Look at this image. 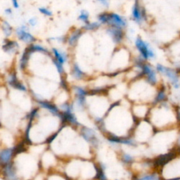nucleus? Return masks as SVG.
Here are the masks:
<instances>
[{
    "label": "nucleus",
    "instance_id": "1",
    "mask_svg": "<svg viewBox=\"0 0 180 180\" xmlns=\"http://www.w3.org/2000/svg\"><path fill=\"white\" fill-rule=\"evenodd\" d=\"M156 105V108L149 111L150 121L154 126H156V128H167L170 124L172 125L174 122H178L177 113L174 114L172 112V109H171L170 106L166 101L157 103Z\"/></svg>",
    "mask_w": 180,
    "mask_h": 180
},
{
    "label": "nucleus",
    "instance_id": "2",
    "mask_svg": "<svg viewBox=\"0 0 180 180\" xmlns=\"http://www.w3.org/2000/svg\"><path fill=\"white\" fill-rule=\"evenodd\" d=\"M174 158L163 166V178L168 179V180L180 179V158L175 160Z\"/></svg>",
    "mask_w": 180,
    "mask_h": 180
},
{
    "label": "nucleus",
    "instance_id": "3",
    "mask_svg": "<svg viewBox=\"0 0 180 180\" xmlns=\"http://www.w3.org/2000/svg\"><path fill=\"white\" fill-rule=\"evenodd\" d=\"M135 47L141 57L146 61L148 60L153 59L156 57L155 52L151 47L148 42L144 41L142 38L137 37L135 40Z\"/></svg>",
    "mask_w": 180,
    "mask_h": 180
},
{
    "label": "nucleus",
    "instance_id": "4",
    "mask_svg": "<svg viewBox=\"0 0 180 180\" xmlns=\"http://www.w3.org/2000/svg\"><path fill=\"white\" fill-rule=\"evenodd\" d=\"M17 39L27 45L36 42V38L30 32L27 24H22L15 30Z\"/></svg>",
    "mask_w": 180,
    "mask_h": 180
},
{
    "label": "nucleus",
    "instance_id": "5",
    "mask_svg": "<svg viewBox=\"0 0 180 180\" xmlns=\"http://www.w3.org/2000/svg\"><path fill=\"white\" fill-rule=\"evenodd\" d=\"M81 136L86 142L90 144L94 147H96L99 144V139L96 132L92 128L88 127H82L81 129Z\"/></svg>",
    "mask_w": 180,
    "mask_h": 180
},
{
    "label": "nucleus",
    "instance_id": "6",
    "mask_svg": "<svg viewBox=\"0 0 180 180\" xmlns=\"http://www.w3.org/2000/svg\"><path fill=\"white\" fill-rule=\"evenodd\" d=\"M132 19L138 24H141L147 19V14L145 9L141 6L139 1H136L132 8Z\"/></svg>",
    "mask_w": 180,
    "mask_h": 180
},
{
    "label": "nucleus",
    "instance_id": "7",
    "mask_svg": "<svg viewBox=\"0 0 180 180\" xmlns=\"http://www.w3.org/2000/svg\"><path fill=\"white\" fill-rule=\"evenodd\" d=\"M165 77L168 78L169 82H170L174 90H179L180 89V80L179 77V73L177 71L176 69L174 68L166 67L163 73Z\"/></svg>",
    "mask_w": 180,
    "mask_h": 180
},
{
    "label": "nucleus",
    "instance_id": "8",
    "mask_svg": "<svg viewBox=\"0 0 180 180\" xmlns=\"http://www.w3.org/2000/svg\"><path fill=\"white\" fill-rule=\"evenodd\" d=\"M127 25V21L125 18L116 13H109V21L108 25L110 27H120L125 29Z\"/></svg>",
    "mask_w": 180,
    "mask_h": 180
},
{
    "label": "nucleus",
    "instance_id": "9",
    "mask_svg": "<svg viewBox=\"0 0 180 180\" xmlns=\"http://www.w3.org/2000/svg\"><path fill=\"white\" fill-rule=\"evenodd\" d=\"M106 32L110 35L113 41L117 44H120L123 41L124 37H125L124 29L120 28V27L109 26L106 30Z\"/></svg>",
    "mask_w": 180,
    "mask_h": 180
},
{
    "label": "nucleus",
    "instance_id": "10",
    "mask_svg": "<svg viewBox=\"0 0 180 180\" xmlns=\"http://www.w3.org/2000/svg\"><path fill=\"white\" fill-rule=\"evenodd\" d=\"M2 49L4 52L9 54H13L16 53L20 48L19 44L16 40H11L9 38H6L2 46Z\"/></svg>",
    "mask_w": 180,
    "mask_h": 180
},
{
    "label": "nucleus",
    "instance_id": "11",
    "mask_svg": "<svg viewBox=\"0 0 180 180\" xmlns=\"http://www.w3.org/2000/svg\"><path fill=\"white\" fill-rule=\"evenodd\" d=\"M83 33L82 29H75L70 32V33L67 35L66 38V43L70 47H75L77 44V42L82 37Z\"/></svg>",
    "mask_w": 180,
    "mask_h": 180
},
{
    "label": "nucleus",
    "instance_id": "12",
    "mask_svg": "<svg viewBox=\"0 0 180 180\" xmlns=\"http://www.w3.org/2000/svg\"><path fill=\"white\" fill-rule=\"evenodd\" d=\"M51 54L53 56V59L56 60L61 64L64 65L68 61V55L65 51L58 49L57 47H52L51 49Z\"/></svg>",
    "mask_w": 180,
    "mask_h": 180
},
{
    "label": "nucleus",
    "instance_id": "13",
    "mask_svg": "<svg viewBox=\"0 0 180 180\" xmlns=\"http://www.w3.org/2000/svg\"><path fill=\"white\" fill-rule=\"evenodd\" d=\"M27 48L30 50L32 54L35 53H39L43 55H47V56H51V51L47 49L46 47L43 46L41 44H38V43H32L31 44L27 45Z\"/></svg>",
    "mask_w": 180,
    "mask_h": 180
},
{
    "label": "nucleus",
    "instance_id": "14",
    "mask_svg": "<svg viewBox=\"0 0 180 180\" xmlns=\"http://www.w3.org/2000/svg\"><path fill=\"white\" fill-rule=\"evenodd\" d=\"M33 54L32 53L30 52V50L27 48V47L25 48L23 52V54L21 55V58H20L19 60V68L20 69L24 70L25 68L27 67V64H28L29 60L31 57V56Z\"/></svg>",
    "mask_w": 180,
    "mask_h": 180
},
{
    "label": "nucleus",
    "instance_id": "15",
    "mask_svg": "<svg viewBox=\"0 0 180 180\" xmlns=\"http://www.w3.org/2000/svg\"><path fill=\"white\" fill-rule=\"evenodd\" d=\"M148 109L144 104H136L132 108V112L134 115L138 118H144L149 113Z\"/></svg>",
    "mask_w": 180,
    "mask_h": 180
},
{
    "label": "nucleus",
    "instance_id": "16",
    "mask_svg": "<svg viewBox=\"0 0 180 180\" xmlns=\"http://www.w3.org/2000/svg\"><path fill=\"white\" fill-rule=\"evenodd\" d=\"M71 74L73 77H74L75 80H82L83 78L85 77V72L81 69L80 65H78L77 63H73V67H72Z\"/></svg>",
    "mask_w": 180,
    "mask_h": 180
},
{
    "label": "nucleus",
    "instance_id": "17",
    "mask_svg": "<svg viewBox=\"0 0 180 180\" xmlns=\"http://www.w3.org/2000/svg\"><path fill=\"white\" fill-rule=\"evenodd\" d=\"M1 29L6 38H9L13 35V32H14V29H13L12 25L6 20H3L1 22Z\"/></svg>",
    "mask_w": 180,
    "mask_h": 180
},
{
    "label": "nucleus",
    "instance_id": "18",
    "mask_svg": "<svg viewBox=\"0 0 180 180\" xmlns=\"http://www.w3.org/2000/svg\"><path fill=\"white\" fill-rule=\"evenodd\" d=\"M13 150L11 149H4L0 152V161L4 164H7L11 158Z\"/></svg>",
    "mask_w": 180,
    "mask_h": 180
},
{
    "label": "nucleus",
    "instance_id": "19",
    "mask_svg": "<svg viewBox=\"0 0 180 180\" xmlns=\"http://www.w3.org/2000/svg\"><path fill=\"white\" fill-rule=\"evenodd\" d=\"M139 180H162L161 174L157 172H151V173H144L142 175L137 177Z\"/></svg>",
    "mask_w": 180,
    "mask_h": 180
},
{
    "label": "nucleus",
    "instance_id": "20",
    "mask_svg": "<svg viewBox=\"0 0 180 180\" xmlns=\"http://www.w3.org/2000/svg\"><path fill=\"white\" fill-rule=\"evenodd\" d=\"M101 24L98 21L95 22H90L86 23L85 25H83L82 30H86V31H94V30H98L101 27Z\"/></svg>",
    "mask_w": 180,
    "mask_h": 180
},
{
    "label": "nucleus",
    "instance_id": "21",
    "mask_svg": "<svg viewBox=\"0 0 180 180\" xmlns=\"http://www.w3.org/2000/svg\"><path fill=\"white\" fill-rule=\"evenodd\" d=\"M39 103L43 108L49 110L51 113L54 114V115H58L59 114V109H58V108L56 106L51 104L49 103L44 102V101H40Z\"/></svg>",
    "mask_w": 180,
    "mask_h": 180
},
{
    "label": "nucleus",
    "instance_id": "22",
    "mask_svg": "<svg viewBox=\"0 0 180 180\" xmlns=\"http://www.w3.org/2000/svg\"><path fill=\"white\" fill-rule=\"evenodd\" d=\"M98 21L101 25H108L109 21V13L108 12H102L98 15L97 16Z\"/></svg>",
    "mask_w": 180,
    "mask_h": 180
},
{
    "label": "nucleus",
    "instance_id": "23",
    "mask_svg": "<svg viewBox=\"0 0 180 180\" xmlns=\"http://www.w3.org/2000/svg\"><path fill=\"white\" fill-rule=\"evenodd\" d=\"M121 161L124 164L129 165V164L133 163L134 158V157L131 155V154L128 153H122V155H121Z\"/></svg>",
    "mask_w": 180,
    "mask_h": 180
},
{
    "label": "nucleus",
    "instance_id": "24",
    "mask_svg": "<svg viewBox=\"0 0 180 180\" xmlns=\"http://www.w3.org/2000/svg\"><path fill=\"white\" fill-rule=\"evenodd\" d=\"M78 20L80 21L86 23H88L89 20H90V14H89V12L86 10H82L80 12L79 16H78Z\"/></svg>",
    "mask_w": 180,
    "mask_h": 180
},
{
    "label": "nucleus",
    "instance_id": "25",
    "mask_svg": "<svg viewBox=\"0 0 180 180\" xmlns=\"http://www.w3.org/2000/svg\"><path fill=\"white\" fill-rule=\"evenodd\" d=\"M74 91L76 96H84V97H87L88 94L87 90L84 87H80V86H75L74 87Z\"/></svg>",
    "mask_w": 180,
    "mask_h": 180
},
{
    "label": "nucleus",
    "instance_id": "26",
    "mask_svg": "<svg viewBox=\"0 0 180 180\" xmlns=\"http://www.w3.org/2000/svg\"><path fill=\"white\" fill-rule=\"evenodd\" d=\"M38 11L43 16L47 17H52L53 16V12L51 9L46 6H40L38 8Z\"/></svg>",
    "mask_w": 180,
    "mask_h": 180
},
{
    "label": "nucleus",
    "instance_id": "27",
    "mask_svg": "<svg viewBox=\"0 0 180 180\" xmlns=\"http://www.w3.org/2000/svg\"><path fill=\"white\" fill-rule=\"evenodd\" d=\"M38 24V19L36 16H32L31 18H30L28 19V21L27 22V25H28L29 27H35L37 26V25Z\"/></svg>",
    "mask_w": 180,
    "mask_h": 180
},
{
    "label": "nucleus",
    "instance_id": "28",
    "mask_svg": "<svg viewBox=\"0 0 180 180\" xmlns=\"http://www.w3.org/2000/svg\"><path fill=\"white\" fill-rule=\"evenodd\" d=\"M53 63H54V65H55V67L57 68V71L59 74H63V73H64V67H63V65L61 64L60 63L57 62V61L54 59H53Z\"/></svg>",
    "mask_w": 180,
    "mask_h": 180
},
{
    "label": "nucleus",
    "instance_id": "29",
    "mask_svg": "<svg viewBox=\"0 0 180 180\" xmlns=\"http://www.w3.org/2000/svg\"><path fill=\"white\" fill-rule=\"evenodd\" d=\"M165 66L163 65V64H161V63H158L156 65V71L157 73H160V74L163 75V73L165 70Z\"/></svg>",
    "mask_w": 180,
    "mask_h": 180
},
{
    "label": "nucleus",
    "instance_id": "30",
    "mask_svg": "<svg viewBox=\"0 0 180 180\" xmlns=\"http://www.w3.org/2000/svg\"><path fill=\"white\" fill-rule=\"evenodd\" d=\"M11 1L13 8L15 9H19L20 8V3L19 0H11Z\"/></svg>",
    "mask_w": 180,
    "mask_h": 180
},
{
    "label": "nucleus",
    "instance_id": "31",
    "mask_svg": "<svg viewBox=\"0 0 180 180\" xmlns=\"http://www.w3.org/2000/svg\"><path fill=\"white\" fill-rule=\"evenodd\" d=\"M96 1L105 7H108L109 6V0H96Z\"/></svg>",
    "mask_w": 180,
    "mask_h": 180
},
{
    "label": "nucleus",
    "instance_id": "32",
    "mask_svg": "<svg viewBox=\"0 0 180 180\" xmlns=\"http://www.w3.org/2000/svg\"><path fill=\"white\" fill-rule=\"evenodd\" d=\"M13 9L11 7H8V8H6L4 9V14L6 15V16H11L13 14Z\"/></svg>",
    "mask_w": 180,
    "mask_h": 180
},
{
    "label": "nucleus",
    "instance_id": "33",
    "mask_svg": "<svg viewBox=\"0 0 180 180\" xmlns=\"http://www.w3.org/2000/svg\"><path fill=\"white\" fill-rule=\"evenodd\" d=\"M176 144L177 147L180 148V131H179V132L177 133V139H176Z\"/></svg>",
    "mask_w": 180,
    "mask_h": 180
},
{
    "label": "nucleus",
    "instance_id": "34",
    "mask_svg": "<svg viewBox=\"0 0 180 180\" xmlns=\"http://www.w3.org/2000/svg\"><path fill=\"white\" fill-rule=\"evenodd\" d=\"M177 120H178V122H180V111H178L177 112Z\"/></svg>",
    "mask_w": 180,
    "mask_h": 180
},
{
    "label": "nucleus",
    "instance_id": "35",
    "mask_svg": "<svg viewBox=\"0 0 180 180\" xmlns=\"http://www.w3.org/2000/svg\"><path fill=\"white\" fill-rule=\"evenodd\" d=\"M133 180H139L138 179H137V177H136V178H135L134 179H133Z\"/></svg>",
    "mask_w": 180,
    "mask_h": 180
},
{
    "label": "nucleus",
    "instance_id": "36",
    "mask_svg": "<svg viewBox=\"0 0 180 180\" xmlns=\"http://www.w3.org/2000/svg\"><path fill=\"white\" fill-rule=\"evenodd\" d=\"M115 180H120V179H115Z\"/></svg>",
    "mask_w": 180,
    "mask_h": 180
},
{
    "label": "nucleus",
    "instance_id": "37",
    "mask_svg": "<svg viewBox=\"0 0 180 180\" xmlns=\"http://www.w3.org/2000/svg\"><path fill=\"white\" fill-rule=\"evenodd\" d=\"M136 1H139V0H136Z\"/></svg>",
    "mask_w": 180,
    "mask_h": 180
}]
</instances>
